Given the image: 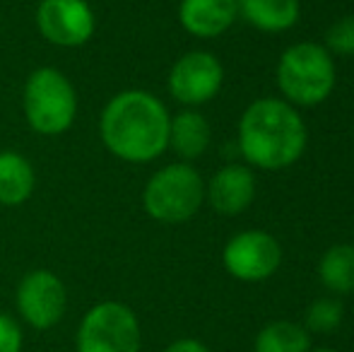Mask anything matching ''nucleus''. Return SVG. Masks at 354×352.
Returning <instances> with one entry per match:
<instances>
[{"instance_id": "nucleus-21", "label": "nucleus", "mask_w": 354, "mask_h": 352, "mask_svg": "<svg viewBox=\"0 0 354 352\" xmlns=\"http://www.w3.org/2000/svg\"><path fill=\"white\" fill-rule=\"evenodd\" d=\"M164 352H210V348L196 338H178L171 345H167Z\"/></svg>"}, {"instance_id": "nucleus-17", "label": "nucleus", "mask_w": 354, "mask_h": 352, "mask_svg": "<svg viewBox=\"0 0 354 352\" xmlns=\"http://www.w3.org/2000/svg\"><path fill=\"white\" fill-rule=\"evenodd\" d=\"M256 352H308L311 338L294 321H272L256 335Z\"/></svg>"}, {"instance_id": "nucleus-16", "label": "nucleus", "mask_w": 354, "mask_h": 352, "mask_svg": "<svg viewBox=\"0 0 354 352\" xmlns=\"http://www.w3.org/2000/svg\"><path fill=\"white\" fill-rule=\"evenodd\" d=\"M318 277L335 295L354 292V246L335 244L323 254L318 263Z\"/></svg>"}, {"instance_id": "nucleus-7", "label": "nucleus", "mask_w": 354, "mask_h": 352, "mask_svg": "<svg viewBox=\"0 0 354 352\" xmlns=\"http://www.w3.org/2000/svg\"><path fill=\"white\" fill-rule=\"evenodd\" d=\"M15 309L19 324L34 331H51L68 311V287L48 268L24 272L15 290Z\"/></svg>"}, {"instance_id": "nucleus-19", "label": "nucleus", "mask_w": 354, "mask_h": 352, "mask_svg": "<svg viewBox=\"0 0 354 352\" xmlns=\"http://www.w3.org/2000/svg\"><path fill=\"white\" fill-rule=\"evenodd\" d=\"M326 51L330 56L350 58L354 56V15L337 19L326 34Z\"/></svg>"}, {"instance_id": "nucleus-2", "label": "nucleus", "mask_w": 354, "mask_h": 352, "mask_svg": "<svg viewBox=\"0 0 354 352\" xmlns=\"http://www.w3.org/2000/svg\"><path fill=\"white\" fill-rule=\"evenodd\" d=\"M239 150L258 169L292 167L306 150V123L284 99H258L239 121Z\"/></svg>"}, {"instance_id": "nucleus-14", "label": "nucleus", "mask_w": 354, "mask_h": 352, "mask_svg": "<svg viewBox=\"0 0 354 352\" xmlns=\"http://www.w3.org/2000/svg\"><path fill=\"white\" fill-rule=\"evenodd\" d=\"M37 172L17 150H0V205L17 207L32 198Z\"/></svg>"}, {"instance_id": "nucleus-18", "label": "nucleus", "mask_w": 354, "mask_h": 352, "mask_svg": "<svg viewBox=\"0 0 354 352\" xmlns=\"http://www.w3.org/2000/svg\"><path fill=\"white\" fill-rule=\"evenodd\" d=\"M342 324V304L330 297L316 299L306 311V328L313 333H330Z\"/></svg>"}, {"instance_id": "nucleus-10", "label": "nucleus", "mask_w": 354, "mask_h": 352, "mask_svg": "<svg viewBox=\"0 0 354 352\" xmlns=\"http://www.w3.org/2000/svg\"><path fill=\"white\" fill-rule=\"evenodd\" d=\"M224 82V68L210 51H188L169 71V94L186 109L212 102Z\"/></svg>"}, {"instance_id": "nucleus-8", "label": "nucleus", "mask_w": 354, "mask_h": 352, "mask_svg": "<svg viewBox=\"0 0 354 352\" xmlns=\"http://www.w3.org/2000/svg\"><path fill=\"white\" fill-rule=\"evenodd\" d=\"M34 22L48 44L80 48L97 32V15L87 0H39Z\"/></svg>"}, {"instance_id": "nucleus-13", "label": "nucleus", "mask_w": 354, "mask_h": 352, "mask_svg": "<svg viewBox=\"0 0 354 352\" xmlns=\"http://www.w3.org/2000/svg\"><path fill=\"white\" fill-rule=\"evenodd\" d=\"M169 147L181 157V162H193L205 155L210 147V123L196 109H183L169 121Z\"/></svg>"}, {"instance_id": "nucleus-1", "label": "nucleus", "mask_w": 354, "mask_h": 352, "mask_svg": "<svg viewBox=\"0 0 354 352\" xmlns=\"http://www.w3.org/2000/svg\"><path fill=\"white\" fill-rule=\"evenodd\" d=\"M171 113L147 89H123L99 113V138L116 160L147 165L169 150Z\"/></svg>"}, {"instance_id": "nucleus-15", "label": "nucleus", "mask_w": 354, "mask_h": 352, "mask_svg": "<svg viewBox=\"0 0 354 352\" xmlns=\"http://www.w3.org/2000/svg\"><path fill=\"white\" fill-rule=\"evenodd\" d=\"M239 17L261 32H284L299 19V0H239Z\"/></svg>"}, {"instance_id": "nucleus-20", "label": "nucleus", "mask_w": 354, "mask_h": 352, "mask_svg": "<svg viewBox=\"0 0 354 352\" xmlns=\"http://www.w3.org/2000/svg\"><path fill=\"white\" fill-rule=\"evenodd\" d=\"M24 350V328L17 316L0 311V352H22Z\"/></svg>"}, {"instance_id": "nucleus-3", "label": "nucleus", "mask_w": 354, "mask_h": 352, "mask_svg": "<svg viewBox=\"0 0 354 352\" xmlns=\"http://www.w3.org/2000/svg\"><path fill=\"white\" fill-rule=\"evenodd\" d=\"M22 111L37 136L58 138L68 133L77 116V92L71 77L53 66L32 71L22 87Z\"/></svg>"}, {"instance_id": "nucleus-6", "label": "nucleus", "mask_w": 354, "mask_h": 352, "mask_svg": "<svg viewBox=\"0 0 354 352\" xmlns=\"http://www.w3.org/2000/svg\"><path fill=\"white\" fill-rule=\"evenodd\" d=\"M142 326L138 314L118 299L92 304L75 331V352H140Z\"/></svg>"}, {"instance_id": "nucleus-5", "label": "nucleus", "mask_w": 354, "mask_h": 352, "mask_svg": "<svg viewBox=\"0 0 354 352\" xmlns=\"http://www.w3.org/2000/svg\"><path fill=\"white\" fill-rule=\"evenodd\" d=\"M205 203V181L188 162H174L147 178L142 207L152 220L164 225H181L191 220Z\"/></svg>"}, {"instance_id": "nucleus-22", "label": "nucleus", "mask_w": 354, "mask_h": 352, "mask_svg": "<svg viewBox=\"0 0 354 352\" xmlns=\"http://www.w3.org/2000/svg\"><path fill=\"white\" fill-rule=\"evenodd\" d=\"M308 352H337V350H330V348H316V350H308Z\"/></svg>"}, {"instance_id": "nucleus-11", "label": "nucleus", "mask_w": 354, "mask_h": 352, "mask_svg": "<svg viewBox=\"0 0 354 352\" xmlns=\"http://www.w3.org/2000/svg\"><path fill=\"white\" fill-rule=\"evenodd\" d=\"M205 198L219 215H241L256 198V176L243 165H224L205 186Z\"/></svg>"}, {"instance_id": "nucleus-12", "label": "nucleus", "mask_w": 354, "mask_h": 352, "mask_svg": "<svg viewBox=\"0 0 354 352\" xmlns=\"http://www.w3.org/2000/svg\"><path fill=\"white\" fill-rule=\"evenodd\" d=\"M239 17V0H181L178 22L198 39L224 34Z\"/></svg>"}, {"instance_id": "nucleus-4", "label": "nucleus", "mask_w": 354, "mask_h": 352, "mask_svg": "<svg viewBox=\"0 0 354 352\" xmlns=\"http://www.w3.org/2000/svg\"><path fill=\"white\" fill-rule=\"evenodd\" d=\"M277 87L284 94V102L316 106L326 102L335 87V61L321 44H294L277 63Z\"/></svg>"}, {"instance_id": "nucleus-9", "label": "nucleus", "mask_w": 354, "mask_h": 352, "mask_svg": "<svg viewBox=\"0 0 354 352\" xmlns=\"http://www.w3.org/2000/svg\"><path fill=\"white\" fill-rule=\"evenodd\" d=\"M224 268L241 282H261L275 275L282 263V246L263 230H246L232 237L222 251Z\"/></svg>"}]
</instances>
